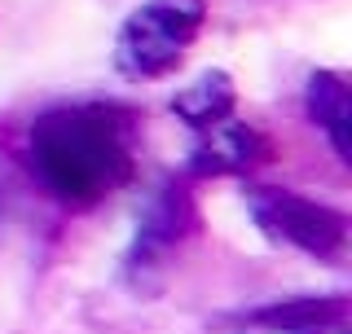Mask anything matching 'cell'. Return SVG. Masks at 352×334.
I'll return each instance as SVG.
<instances>
[{
    "label": "cell",
    "mask_w": 352,
    "mask_h": 334,
    "mask_svg": "<svg viewBox=\"0 0 352 334\" xmlns=\"http://www.w3.org/2000/svg\"><path fill=\"white\" fill-rule=\"evenodd\" d=\"M207 0H141L115 36V71L128 84L172 75L203 36Z\"/></svg>",
    "instance_id": "7a4b0ae2"
},
{
    "label": "cell",
    "mask_w": 352,
    "mask_h": 334,
    "mask_svg": "<svg viewBox=\"0 0 352 334\" xmlns=\"http://www.w3.org/2000/svg\"><path fill=\"white\" fill-rule=\"evenodd\" d=\"M269 159H273L269 137L229 115L212 128L194 132V146L185 154V172L198 176V181H207V176H251Z\"/></svg>",
    "instance_id": "277c9868"
},
{
    "label": "cell",
    "mask_w": 352,
    "mask_h": 334,
    "mask_svg": "<svg viewBox=\"0 0 352 334\" xmlns=\"http://www.w3.org/2000/svg\"><path fill=\"white\" fill-rule=\"evenodd\" d=\"M308 119L317 124V132L330 141L339 163H348V132H352V115H348V80L339 71H317L308 80L304 93Z\"/></svg>",
    "instance_id": "5b68a950"
},
{
    "label": "cell",
    "mask_w": 352,
    "mask_h": 334,
    "mask_svg": "<svg viewBox=\"0 0 352 334\" xmlns=\"http://www.w3.org/2000/svg\"><path fill=\"white\" fill-rule=\"evenodd\" d=\"M234 102H238L234 80H229L225 71H207V75H198L190 88H181V93L172 97V115L190 132H203V128H212V124L234 115Z\"/></svg>",
    "instance_id": "8992f818"
},
{
    "label": "cell",
    "mask_w": 352,
    "mask_h": 334,
    "mask_svg": "<svg viewBox=\"0 0 352 334\" xmlns=\"http://www.w3.org/2000/svg\"><path fill=\"white\" fill-rule=\"evenodd\" d=\"M256 334H348L344 330V299L322 304H278L247 321Z\"/></svg>",
    "instance_id": "52a82bcc"
},
{
    "label": "cell",
    "mask_w": 352,
    "mask_h": 334,
    "mask_svg": "<svg viewBox=\"0 0 352 334\" xmlns=\"http://www.w3.org/2000/svg\"><path fill=\"white\" fill-rule=\"evenodd\" d=\"M247 207L256 225L282 247H295L313 260H339L348 251V216L326 203H313V198L278 185H251Z\"/></svg>",
    "instance_id": "3957f363"
},
{
    "label": "cell",
    "mask_w": 352,
    "mask_h": 334,
    "mask_svg": "<svg viewBox=\"0 0 352 334\" xmlns=\"http://www.w3.org/2000/svg\"><path fill=\"white\" fill-rule=\"evenodd\" d=\"M137 115L110 102L44 110L27 128V167L53 203L88 211L137 176Z\"/></svg>",
    "instance_id": "6da1fadb"
}]
</instances>
